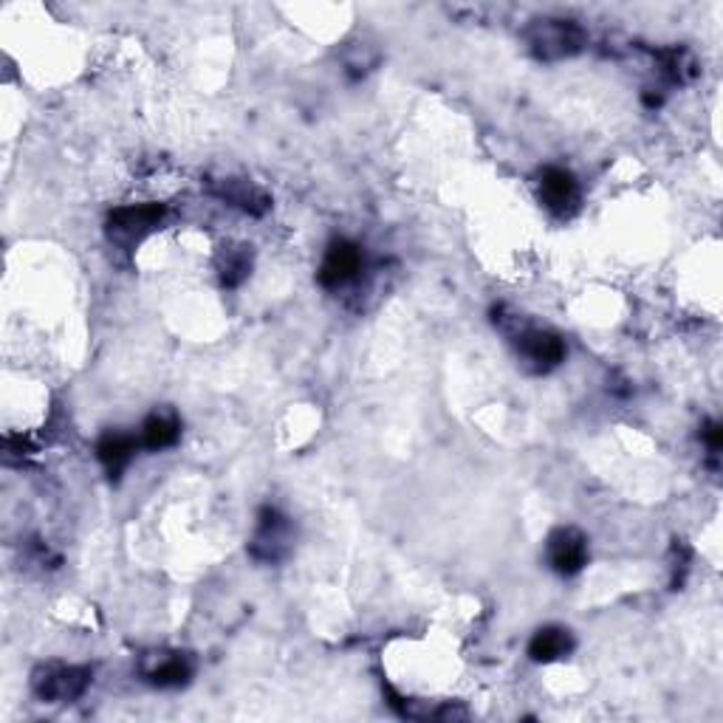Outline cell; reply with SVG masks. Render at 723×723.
Listing matches in <instances>:
<instances>
[{"instance_id":"cell-1","label":"cell","mask_w":723,"mask_h":723,"mask_svg":"<svg viewBox=\"0 0 723 723\" xmlns=\"http://www.w3.org/2000/svg\"><path fill=\"white\" fill-rule=\"evenodd\" d=\"M529 45L540 60H566L580 54L585 32L574 20H537L529 29Z\"/></svg>"},{"instance_id":"cell-2","label":"cell","mask_w":723,"mask_h":723,"mask_svg":"<svg viewBox=\"0 0 723 723\" xmlns=\"http://www.w3.org/2000/svg\"><path fill=\"white\" fill-rule=\"evenodd\" d=\"M94 673L88 668H74V664H43L34 670L32 686L38 692V699L51 701V704H65V701H77L85 695L91 686Z\"/></svg>"},{"instance_id":"cell-3","label":"cell","mask_w":723,"mask_h":723,"mask_svg":"<svg viewBox=\"0 0 723 723\" xmlns=\"http://www.w3.org/2000/svg\"><path fill=\"white\" fill-rule=\"evenodd\" d=\"M288 549H292V523L275 506H266L252 537V557L261 562H281Z\"/></svg>"},{"instance_id":"cell-4","label":"cell","mask_w":723,"mask_h":723,"mask_svg":"<svg viewBox=\"0 0 723 723\" xmlns=\"http://www.w3.org/2000/svg\"><path fill=\"white\" fill-rule=\"evenodd\" d=\"M167 215V206L164 204H139V206H122V210H113L111 218H108V232H111L113 241H139L147 232L156 230L159 224Z\"/></svg>"},{"instance_id":"cell-5","label":"cell","mask_w":723,"mask_h":723,"mask_svg":"<svg viewBox=\"0 0 723 723\" xmlns=\"http://www.w3.org/2000/svg\"><path fill=\"white\" fill-rule=\"evenodd\" d=\"M518 350L534 374H549L566 359V343L554 330L526 328L518 334Z\"/></svg>"},{"instance_id":"cell-6","label":"cell","mask_w":723,"mask_h":723,"mask_svg":"<svg viewBox=\"0 0 723 723\" xmlns=\"http://www.w3.org/2000/svg\"><path fill=\"white\" fill-rule=\"evenodd\" d=\"M362 266H365V255L354 241H334L319 266V283L325 288H343L345 283L359 277Z\"/></svg>"},{"instance_id":"cell-7","label":"cell","mask_w":723,"mask_h":723,"mask_svg":"<svg viewBox=\"0 0 723 723\" xmlns=\"http://www.w3.org/2000/svg\"><path fill=\"white\" fill-rule=\"evenodd\" d=\"M549 562L557 574L574 577L588 562V537L580 529H557L549 537Z\"/></svg>"},{"instance_id":"cell-8","label":"cell","mask_w":723,"mask_h":723,"mask_svg":"<svg viewBox=\"0 0 723 723\" xmlns=\"http://www.w3.org/2000/svg\"><path fill=\"white\" fill-rule=\"evenodd\" d=\"M142 675L156 686H181L193 679V659L175 650L150 653L142 661Z\"/></svg>"},{"instance_id":"cell-9","label":"cell","mask_w":723,"mask_h":723,"mask_svg":"<svg viewBox=\"0 0 723 723\" xmlns=\"http://www.w3.org/2000/svg\"><path fill=\"white\" fill-rule=\"evenodd\" d=\"M540 201L554 215H568L580 201V184L568 170L546 167L540 173Z\"/></svg>"},{"instance_id":"cell-10","label":"cell","mask_w":723,"mask_h":723,"mask_svg":"<svg viewBox=\"0 0 723 723\" xmlns=\"http://www.w3.org/2000/svg\"><path fill=\"white\" fill-rule=\"evenodd\" d=\"M213 193L218 195V198H224L226 204L237 206V210H244V213L250 215H263L268 210V195L263 193L261 187H255L252 181H244V179H226V181H218L213 187Z\"/></svg>"},{"instance_id":"cell-11","label":"cell","mask_w":723,"mask_h":723,"mask_svg":"<svg viewBox=\"0 0 723 723\" xmlns=\"http://www.w3.org/2000/svg\"><path fill=\"white\" fill-rule=\"evenodd\" d=\"M574 650V637L568 633L566 628H540L534 633V639L529 642V655L531 661H540V664H549V661L562 659Z\"/></svg>"},{"instance_id":"cell-12","label":"cell","mask_w":723,"mask_h":723,"mask_svg":"<svg viewBox=\"0 0 723 723\" xmlns=\"http://www.w3.org/2000/svg\"><path fill=\"white\" fill-rule=\"evenodd\" d=\"M133 452H136V438L125 436V432H105L96 444V456L111 478L133 461Z\"/></svg>"},{"instance_id":"cell-13","label":"cell","mask_w":723,"mask_h":723,"mask_svg":"<svg viewBox=\"0 0 723 723\" xmlns=\"http://www.w3.org/2000/svg\"><path fill=\"white\" fill-rule=\"evenodd\" d=\"M181 421L173 413H153L142 427V444L147 449H167L179 441Z\"/></svg>"},{"instance_id":"cell-14","label":"cell","mask_w":723,"mask_h":723,"mask_svg":"<svg viewBox=\"0 0 723 723\" xmlns=\"http://www.w3.org/2000/svg\"><path fill=\"white\" fill-rule=\"evenodd\" d=\"M250 272H252V252L246 250V246H230V250L224 246V252H221L218 257L221 283L235 288L250 277Z\"/></svg>"},{"instance_id":"cell-15","label":"cell","mask_w":723,"mask_h":723,"mask_svg":"<svg viewBox=\"0 0 723 723\" xmlns=\"http://www.w3.org/2000/svg\"><path fill=\"white\" fill-rule=\"evenodd\" d=\"M659 60H661V71H664V74H668L673 82H690L692 77L699 74V65H695V60H692L690 51H684V49L661 51Z\"/></svg>"},{"instance_id":"cell-16","label":"cell","mask_w":723,"mask_h":723,"mask_svg":"<svg viewBox=\"0 0 723 723\" xmlns=\"http://www.w3.org/2000/svg\"><path fill=\"white\" fill-rule=\"evenodd\" d=\"M701 436H704V441H706V447H710L712 456H717V452H721V447H723L721 425H717V421H706L704 432H701Z\"/></svg>"}]
</instances>
